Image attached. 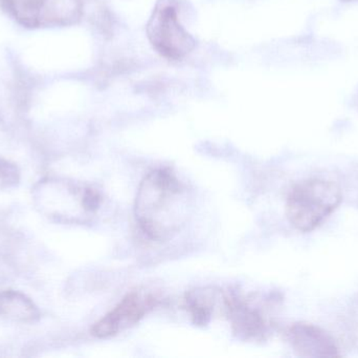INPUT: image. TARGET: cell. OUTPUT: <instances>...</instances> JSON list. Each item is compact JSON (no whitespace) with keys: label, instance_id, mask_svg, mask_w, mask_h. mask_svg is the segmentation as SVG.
Masks as SVG:
<instances>
[{"label":"cell","instance_id":"obj_7","mask_svg":"<svg viewBox=\"0 0 358 358\" xmlns=\"http://www.w3.org/2000/svg\"><path fill=\"white\" fill-rule=\"evenodd\" d=\"M287 340L294 352L301 357H338V345L334 338L325 330L311 324H296L290 327Z\"/></svg>","mask_w":358,"mask_h":358},{"label":"cell","instance_id":"obj_11","mask_svg":"<svg viewBox=\"0 0 358 358\" xmlns=\"http://www.w3.org/2000/svg\"><path fill=\"white\" fill-rule=\"evenodd\" d=\"M343 1H355V0H343Z\"/></svg>","mask_w":358,"mask_h":358},{"label":"cell","instance_id":"obj_8","mask_svg":"<svg viewBox=\"0 0 358 358\" xmlns=\"http://www.w3.org/2000/svg\"><path fill=\"white\" fill-rule=\"evenodd\" d=\"M0 315L19 323H35L40 319L37 306L20 292H0Z\"/></svg>","mask_w":358,"mask_h":358},{"label":"cell","instance_id":"obj_6","mask_svg":"<svg viewBox=\"0 0 358 358\" xmlns=\"http://www.w3.org/2000/svg\"><path fill=\"white\" fill-rule=\"evenodd\" d=\"M263 306L254 298L224 296L223 310L233 326L234 332L245 340H262L271 328V319Z\"/></svg>","mask_w":358,"mask_h":358},{"label":"cell","instance_id":"obj_2","mask_svg":"<svg viewBox=\"0 0 358 358\" xmlns=\"http://www.w3.org/2000/svg\"><path fill=\"white\" fill-rule=\"evenodd\" d=\"M342 200V191L336 183L311 179L301 182L290 191L286 214L294 228L308 233L322 224Z\"/></svg>","mask_w":358,"mask_h":358},{"label":"cell","instance_id":"obj_9","mask_svg":"<svg viewBox=\"0 0 358 358\" xmlns=\"http://www.w3.org/2000/svg\"><path fill=\"white\" fill-rule=\"evenodd\" d=\"M221 294H217L214 290L201 289L189 292L185 296V307L193 319L196 325H206L210 322L217 301L220 298Z\"/></svg>","mask_w":358,"mask_h":358},{"label":"cell","instance_id":"obj_5","mask_svg":"<svg viewBox=\"0 0 358 358\" xmlns=\"http://www.w3.org/2000/svg\"><path fill=\"white\" fill-rule=\"evenodd\" d=\"M159 298L150 291L136 290L128 294L92 327V334L98 338H108L125 331L144 319L155 306Z\"/></svg>","mask_w":358,"mask_h":358},{"label":"cell","instance_id":"obj_10","mask_svg":"<svg viewBox=\"0 0 358 358\" xmlns=\"http://www.w3.org/2000/svg\"><path fill=\"white\" fill-rule=\"evenodd\" d=\"M19 182V170L14 164L0 159V191L10 188Z\"/></svg>","mask_w":358,"mask_h":358},{"label":"cell","instance_id":"obj_3","mask_svg":"<svg viewBox=\"0 0 358 358\" xmlns=\"http://www.w3.org/2000/svg\"><path fill=\"white\" fill-rule=\"evenodd\" d=\"M146 29L151 46L168 60H181L195 48V39L179 20L176 0H159Z\"/></svg>","mask_w":358,"mask_h":358},{"label":"cell","instance_id":"obj_1","mask_svg":"<svg viewBox=\"0 0 358 358\" xmlns=\"http://www.w3.org/2000/svg\"><path fill=\"white\" fill-rule=\"evenodd\" d=\"M191 210L187 187L168 170L149 172L138 187L134 203L136 222L155 241L173 237L187 223Z\"/></svg>","mask_w":358,"mask_h":358},{"label":"cell","instance_id":"obj_4","mask_svg":"<svg viewBox=\"0 0 358 358\" xmlns=\"http://www.w3.org/2000/svg\"><path fill=\"white\" fill-rule=\"evenodd\" d=\"M17 22L33 29L69 27L83 14L82 0H1Z\"/></svg>","mask_w":358,"mask_h":358}]
</instances>
